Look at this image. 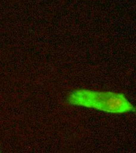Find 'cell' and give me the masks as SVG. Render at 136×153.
Instances as JSON below:
<instances>
[{"label":"cell","mask_w":136,"mask_h":153,"mask_svg":"<svg viewBox=\"0 0 136 153\" xmlns=\"http://www.w3.org/2000/svg\"><path fill=\"white\" fill-rule=\"evenodd\" d=\"M68 100L69 103L72 105L110 113L121 114L136 110L124 94L110 91L78 90L72 91Z\"/></svg>","instance_id":"cell-1"}]
</instances>
